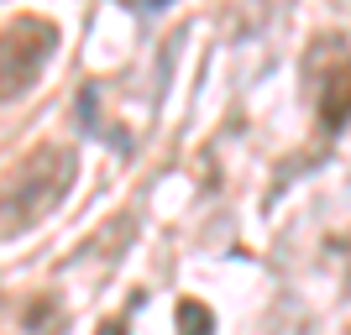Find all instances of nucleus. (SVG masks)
<instances>
[{
  "label": "nucleus",
  "mask_w": 351,
  "mask_h": 335,
  "mask_svg": "<svg viewBox=\"0 0 351 335\" xmlns=\"http://www.w3.org/2000/svg\"><path fill=\"white\" fill-rule=\"evenodd\" d=\"M178 335H215V314L199 299H184L178 304Z\"/></svg>",
  "instance_id": "obj_4"
},
{
  "label": "nucleus",
  "mask_w": 351,
  "mask_h": 335,
  "mask_svg": "<svg viewBox=\"0 0 351 335\" xmlns=\"http://www.w3.org/2000/svg\"><path fill=\"white\" fill-rule=\"evenodd\" d=\"M27 325H32L37 335H47V299H37V304L27 309Z\"/></svg>",
  "instance_id": "obj_5"
},
{
  "label": "nucleus",
  "mask_w": 351,
  "mask_h": 335,
  "mask_svg": "<svg viewBox=\"0 0 351 335\" xmlns=\"http://www.w3.org/2000/svg\"><path fill=\"white\" fill-rule=\"evenodd\" d=\"M69 184H73V152L58 142H43L21 162H11V173H5V236L37 225L69 194Z\"/></svg>",
  "instance_id": "obj_1"
},
{
  "label": "nucleus",
  "mask_w": 351,
  "mask_h": 335,
  "mask_svg": "<svg viewBox=\"0 0 351 335\" xmlns=\"http://www.w3.org/2000/svg\"><path fill=\"white\" fill-rule=\"evenodd\" d=\"M53 42H58V27H53L47 16H16V21H5V42H0L5 100H16V95L37 79V69L53 58Z\"/></svg>",
  "instance_id": "obj_3"
},
{
  "label": "nucleus",
  "mask_w": 351,
  "mask_h": 335,
  "mask_svg": "<svg viewBox=\"0 0 351 335\" xmlns=\"http://www.w3.org/2000/svg\"><path fill=\"white\" fill-rule=\"evenodd\" d=\"M309 89H315V110H320L325 132H341L351 121V47L341 37H320L309 47Z\"/></svg>",
  "instance_id": "obj_2"
}]
</instances>
